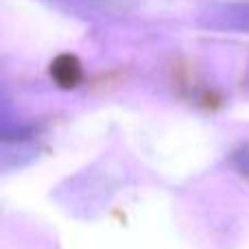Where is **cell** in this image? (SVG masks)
Returning a JSON list of instances; mask_svg holds the SVG:
<instances>
[{"instance_id":"6da1fadb","label":"cell","mask_w":249,"mask_h":249,"mask_svg":"<svg viewBox=\"0 0 249 249\" xmlns=\"http://www.w3.org/2000/svg\"><path fill=\"white\" fill-rule=\"evenodd\" d=\"M225 20H228L230 26H243V29H249V4H245V7L228 9Z\"/></svg>"}]
</instances>
